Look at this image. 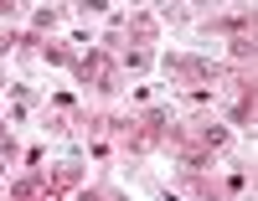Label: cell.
<instances>
[{
    "label": "cell",
    "mask_w": 258,
    "mask_h": 201,
    "mask_svg": "<svg viewBox=\"0 0 258 201\" xmlns=\"http://www.w3.org/2000/svg\"><path fill=\"white\" fill-rule=\"evenodd\" d=\"M129 31H135V36H155V21H150V16H135V21H129Z\"/></svg>",
    "instance_id": "cell-7"
},
{
    "label": "cell",
    "mask_w": 258,
    "mask_h": 201,
    "mask_svg": "<svg viewBox=\"0 0 258 201\" xmlns=\"http://www.w3.org/2000/svg\"><path fill=\"white\" fill-rule=\"evenodd\" d=\"M57 26V11H36V31H52Z\"/></svg>",
    "instance_id": "cell-8"
},
{
    "label": "cell",
    "mask_w": 258,
    "mask_h": 201,
    "mask_svg": "<svg viewBox=\"0 0 258 201\" xmlns=\"http://www.w3.org/2000/svg\"><path fill=\"white\" fill-rule=\"evenodd\" d=\"M197 145H207V150L227 145V129H222V124H207V129H197Z\"/></svg>",
    "instance_id": "cell-2"
},
{
    "label": "cell",
    "mask_w": 258,
    "mask_h": 201,
    "mask_svg": "<svg viewBox=\"0 0 258 201\" xmlns=\"http://www.w3.org/2000/svg\"><path fill=\"white\" fill-rule=\"evenodd\" d=\"M11 41H16V36H11V31H0V52H6V47H11Z\"/></svg>",
    "instance_id": "cell-9"
},
{
    "label": "cell",
    "mask_w": 258,
    "mask_h": 201,
    "mask_svg": "<svg viewBox=\"0 0 258 201\" xmlns=\"http://www.w3.org/2000/svg\"><path fill=\"white\" fill-rule=\"evenodd\" d=\"M78 78H88V83H98V88H119V73H114V62H109V52H88V57H78Z\"/></svg>",
    "instance_id": "cell-1"
},
{
    "label": "cell",
    "mask_w": 258,
    "mask_h": 201,
    "mask_svg": "<svg viewBox=\"0 0 258 201\" xmlns=\"http://www.w3.org/2000/svg\"><path fill=\"white\" fill-rule=\"evenodd\" d=\"M73 181H78V165H57V175H52V186H47V191H68Z\"/></svg>",
    "instance_id": "cell-3"
},
{
    "label": "cell",
    "mask_w": 258,
    "mask_h": 201,
    "mask_svg": "<svg viewBox=\"0 0 258 201\" xmlns=\"http://www.w3.org/2000/svg\"><path fill=\"white\" fill-rule=\"evenodd\" d=\"M36 191H47V181H41V175H26V181H16V196H36Z\"/></svg>",
    "instance_id": "cell-5"
},
{
    "label": "cell",
    "mask_w": 258,
    "mask_h": 201,
    "mask_svg": "<svg viewBox=\"0 0 258 201\" xmlns=\"http://www.w3.org/2000/svg\"><path fill=\"white\" fill-rule=\"evenodd\" d=\"M253 119V98H238V103H232V124H248Z\"/></svg>",
    "instance_id": "cell-6"
},
{
    "label": "cell",
    "mask_w": 258,
    "mask_h": 201,
    "mask_svg": "<svg viewBox=\"0 0 258 201\" xmlns=\"http://www.w3.org/2000/svg\"><path fill=\"white\" fill-rule=\"evenodd\" d=\"M124 67H129V73H145V67H150V52H145V47H129V52H124Z\"/></svg>",
    "instance_id": "cell-4"
}]
</instances>
